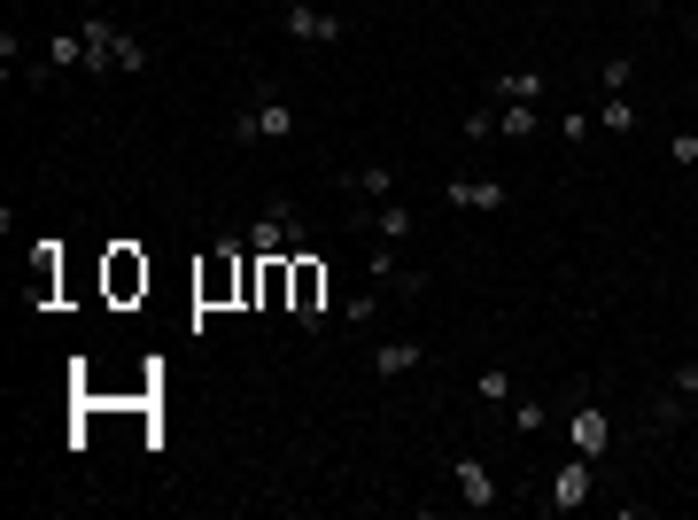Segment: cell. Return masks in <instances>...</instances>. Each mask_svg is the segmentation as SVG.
Segmentation results:
<instances>
[{"instance_id": "1", "label": "cell", "mask_w": 698, "mask_h": 520, "mask_svg": "<svg viewBox=\"0 0 698 520\" xmlns=\"http://www.w3.org/2000/svg\"><path fill=\"white\" fill-rule=\"evenodd\" d=\"M225 132H233V148H256V140H295V132H303V117L288 109V94L256 85V94L233 109V125H225Z\"/></svg>"}, {"instance_id": "2", "label": "cell", "mask_w": 698, "mask_h": 520, "mask_svg": "<svg viewBox=\"0 0 698 520\" xmlns=\"http://www.w3.org/2000/svg\"><path fill=\"white\" fill-rule=\"evenodd\" d=\"M303 241H311V226H303L295 203H265L248 218V256H295Z\"/></svg>"}, {"instance_id": "3", "label": "cell", "mask_w": 698, "mask_h": 520, "mask_svg": "<svg viewBox=\"0 0 698 520\" xmlns=\"http://www.w3.org/2000/svg\"><path fill=\"white\" fill-rule=\"evenodd\" d=\"M288 288H295V326L326 334V265L318 256H288Z\"/></svg>"}, {"instance_id": "4", "label": "cell", "mask_w": 698, "mask_h": 520, "mask_svg": "<svg viewBox=\"0 0 698 520\" xmlns=\"http://www.w3.org/2000/svg\"><path fill=\"white\" fill-rule=\"evenodd\" d=\"M451 489H458V505H466V512H497V505H504V482H497V466H489L481 451L451 459Z\"/></svg>"}, {"instance_id": "5", "label": "cell", "mask_w": 698, "mask_h": 520, "mask_svg": "<svg viewBox=\"0 0 698 520\" xmlns=\"http://www.w3.org/2000/svg\"><path fill=\"white\" fill-rule=\"evenodd\" d=\"M443 203L451 210H474V218H497V210H512V187L489 180V171H458V180L443 187Z\"/></svg>"}, {"instance_id": "6", "label": "cell", "mask_w": 698, "mask_h": 520, "mask_svg": "<svg viewBox=\"0 0 698 520\" xmlns=\"http://www.w3.org/2000/svg\"><path fill=\"white\" fill-rule=\"evenodd\" d=\"M280 32L303 39V47H341V39H349V24H341L334 9H311V0H288V9H280Z\"/></svg>"}, {"instance_id": "7", "label": "cell", "mask_w": 698, "mask_h": 520, "mask_svg": "<svg viewBox=\"0 0 698 520\" xmlns=\"http://www.w3.org/2000/svg\"><path fill=\"white\" fill-rule=\"evenodd\" d=\"M349 226L373 233V241H411V233H419V210L388 195V203H358V218H349Z\"/></svg>"}, {"instance_id": "8", "label": "cell", "mask_w": 698, "mask_h": 520, "mask_svg": "<svg viewBox=\"0 0 698 520\" xmlns=\"http://www.w3.org/2000/svg\"><path fill=\"white\" fill-rule=\"evenodd\" d=\"M590 489H597V474H590V459L574 451V459H559V466H551V497H544V505H551V512H582V505H590Z\"/></svg>"}, {"instance_id": "9", "label": "cell", "mask_w": 698, "mask_h": 520, "mask_svg": "<svg viewBox=\"0 0 698 520\" xmlns=\"http://www.w3.org/2000/svg\"><path fill=\"white\" fill-rule=\"evenodd\" d=\"M567 436H574V451L597 466L605 451H614V419H605V404H574V419H567Z\"/></svg>"}, {"instance_id": "10", "label": "cell", "mask_w": 698, "mask_h": 520, "mask_svg": "<svg viewBox=\"0 0 698 520\" xmlns=\"http://www.w3.org/2000/svg\"><path fill=\"white\" fill-rule=\"evenodd\" d=\"M78 32H85V62H78V70H85V78H109V70H117V39H125V32H117L109 16H85Z\"/></svg>"}, {"instance_id": "11", "label": "cell", "mask_w": 698, "mask_h": 520, "mask_svg": "<svg viewBox=\"0 0 698 520\" xmlns=\"http://www.w3.org/2000/svg\"><path fill=\"white\" fill-rule=\"evenodd\" d=\"M434 358V342H419V334H396V342H381V350H373V373H411V366H427Z\"/></svg>"}, {"instance_id": "12", "label": "cell", "mask_w": 698, "mask_h": 520, "mask_svg": "<svg viewBox=\"0 0 698 520\" xmlns=\"http://www.w3.org/2000/svg\"><path fill=\"white\" fill-rule=\"evenodd\" d=\"M544 125V102H497V140H536Z\"/></svg>"}, {"instance_id": "13", "label": "cell", "mask_w": 698, "mask_h": 520, "mask_svg": "<svg viewBox=\"0 0 698 520\" xmlns=\"http://www.w3.org/2000/svg\"><path fill=\"white\" fill-rule=\"evenodd\" d=\"M341 187H349V203H388L396 195V171L388 163H358V171H341Z\"/></svg>"}, {"instance_id": "14", "label": "cell", "mask_w": 698, "mask_h": 520, "mask_svg": "<svg viewBox=\"0 0 698 520\" xmlns=\"http://www.w3.org/2000/svg\"><path fill=\"white\" fill-rule=\"evenodd\" d=\"M489 102H544V70H497Z\"/></svg>"}, {"instance_id": "15", "label": "cell", "mask_w": 698, "mask_h": 520, "mask_svg": "<svg viewBox=\"0 0 698 520\" xmlns=\"http://www.w3.org/2000/svg\"><path fill=\"white\" fill-rule=\"evenodd\" d=\"M597 132H621L629 140L637 132V102L629 94H597Z\"/></svg>"}, {"instance_id": "16", "label": "cell", "mask_w": 698, "mask_h": 520, "mask_svg": "<svg viewBox=\"0 0 698 520\" xmlns=\"http://www.w3.org/2000/svg\"><path fill=\"white\" fill-rule=\"evenodd\" d=\"M551 132H559L567 148H590V140H597V117H582V109H567V117H551Z\"/></svg>"}, {"instance_id": "17", "label": "cell", "mask_w": 698, "mask_h": 520, "mask_svg": "<svg viewBox=\"0 0 698 520\" xmlns=\"http://www.w3.org/2000/svg\"><path fill=\"white\" fill-rule=\"evenodd\" d=\"M474 396H481L489 412H497V404H512V373H504V366H489V373H474Z\"/></svg>"}, {"instance_id": "18", "label": "cell", "mask_w": 698, "mask_h": 520, "mask_svg": "<svg viewBox=\"0 0 698 520\" xmlns=\"http://www.w3.org/2000/svg\"><path fill=\"white\" fill-rule=\"evenodd\" d=\"M597 94H629V55H605L597 62Z\"/></svg>"}, {"instance_id": "19", "label": "cell", "mask_w": 698, "mask_h": 520, "mask_svg": "<svg viewBox=\"0 0 698 520\" xmlns=\"http://www.w3.org/2000/svg\"><path fill=\"white\" fill-rule=\"evenodd\" d=\"M512 427H520V436H544V427H551V404H512Z\"/></svg>"}, {"instance_id": "20", "label": "cell", "mask_w": 698, "mask_h": 520, "mask_svg": "<svg viewBox=\"0 0 698 520\" xmlns=\"http://www.w3.org/2000/svg\"><path fill=\"white\" fill-rule=\"evenodd\" d=\"M458 132H466L474 148H481V140H497V102H481V109H466V125H458Z\"/></svg>"}, {"instance_id": "21", "label": "cell", "mask_w": 698, "mask_h": 520, "mask_svg": "<svg viewBox=\"0 0 698 520\" xmlns=\"http://www.w3.org/2000/svg\"><path fill=\"white\" fill-rule=\"evenodd\" d=\"M683 412H690V396H683V389H667V396H652V427H675Z\"/></svg>"}, {"instance_id": "22", "label": "cell", "mask_w": 698, "mask_h": 520, "mask_svg": "<svg viewBox=\"0 0 698 520\" xmlns=\"http://www.w3.org/2000/svg\"><path fill=\"white\" fill-rule=\"evenodd\" d=\"M373 311H381L373 288H365V296H349V303H341V326H373Z\"/></svg>"}, {"instance_id": "23", "label": "cell", "mask_w": 698, "mask_h": 520, "mask_svg": "<svg viewBox=\"0 0 698 520\" xmlns=\"http://www.w3.org/2000/svg\"><path fill=\"white\" fill-rule=\"evenodd\" d=\"M117 70H148V39H140V32L117 39Z\"/></svg>"}, {"instance_id": "24", "label": "cell", "mask_w": 698, "mask_h": 520, "mask_svg": "<svg viewBox=\"0 0 698 520\" xmlns=\"http://www.w3.org/2000/svg\"><path fill=\"white\" fill-rule=\"evenodd\" d=\"M667 163H683V171H698V132H667Z\"/></svg>"}, {"instance_id": "25", "label": "cell", "mask_w": 698, "mask_h": 520, "mask_svg": "<svg viewBox=\"0 0 698 520\" xmlns=\"http://www.w3.org/2000/svg\"><path fill=\"white\" fill-rule=\"evenodd\" d=\"M667 389H683V396H698V358H683V366L667 373Z\"/></svg>"}, {"instance_id": "26", "label": "cell", "mask_w": 698, "mask_h": 520, "mask_svg": "<svg viewBox=\"0 0 698 520\" xmlns=\"http://www.w3.org/2000/svg\"><path fill=\"white\" fill-rule=\"evenodd\" d=\"M690 39H698V9H690Z\"/></svg>"}]
</instances>
